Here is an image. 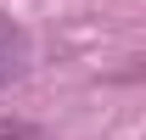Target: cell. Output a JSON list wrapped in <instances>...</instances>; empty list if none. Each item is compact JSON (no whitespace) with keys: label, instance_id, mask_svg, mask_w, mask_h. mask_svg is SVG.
I'll list each match as a JSON object with an SVG mask.
<instances>
[{"label":"cell","instance_id":"obj_1","mask_svg":"<svg viewBox=\"0 0 146 140\" xmlns=\"http://www.w3.org/2000/svg\"><path fill=\"white\" fill-rule=\"evenodd\" d=\"M23 67H28V34L11 11H0V84H11Z\"/></svg>","mask_w":146,"mask_h":140}]
</instances>
